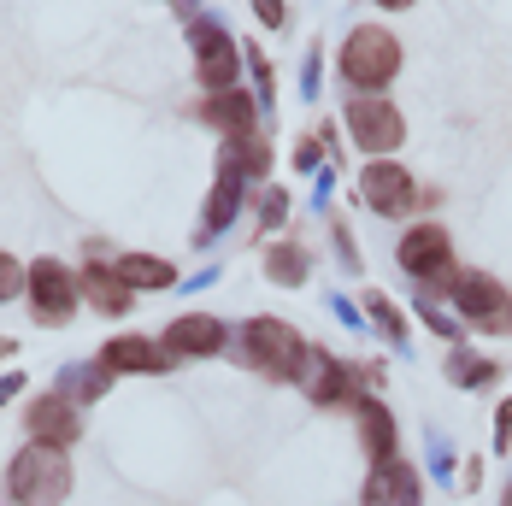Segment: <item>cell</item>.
<instances>
[{"label": "cell", "instance_id": "cell-1", "mask_svg": "<svg viewBox=\"0 0 512 506\" xmlns=\"http://www.w3.org/2000/svg\"><path fill=\"white\" fill-rule=\"evenodd\" d=\"M336 71H342V83H354L359 95H383L401 77V42H395V30H383V24L348 30V42L336 53Z\"/></svg>", "mask_w": 512, "mask_h": 506}, {"label": "cell", "instance_id": "cell-2", "mask_svg": "<svg viewBox=\"0 0 512 506\" xmlns=\"http://www.w3.org/2000/svg\"><path fill=\"white\" fill-rule=\"evenodd\" d=\"M242 359L254 365L259 377H271V383H295V371L307 359V342L283 318H248L242 324Z\"/></svg>", "mask_w": 512, "mask_h": 506}, {"label": "cell", "instance_id": "cell-3", "mask_svg": "<svg viewBox=\"0 0 512 506\" xmlns=\"http://www.w3.org/2000/svg\"><path fill=\"white\" fill-rule=\"evenodd\" d=\"M6 495L18 506H53L71 495V459L59 448H24V454L6 465Z\"/></svg>", "mask_w": 512, "mask_h": 506}, {"label": "cell", "instance_id": "cell-4", "mask_svg": "<svg viewBox=\"0 0 512 506\" xmlns=\"http://www.w3.org/2000/svg\"><path fill=\"white\" fill-rule=\"evenodd\" d=\"M448 295H454V306H460V318L471 330H483V336H507L512 330V289H501L495 277H483V271H454Z\"/></svg>", "mask_w": 512, "mask_h": 506}, {"label": "cell", "instance_id": "cell-5", "mask_svg": "<svg viewBox=\"0 0 512 506\" xmlns=\"http://www.w3.org/2000/svg\"><path fill=\"white\" fill-rule=\"evenodd\" d=\"M195 30V77H201L206 95H224V89H236V71H242V53H236V36L230 30H218L212 18H201V12H183Z\"/></svg>", "mask_w": 512, "mask_h": 506}, {"label": "cell", "instance_id": "cell-6", "mask_svg": "<svg viewBox=\"0 0 512 506\" xmlns=\"http://www.w3.org/2000/svg\"><path fill=\"white\" fill-rule=\"evenodd\" d=\"M24 289H30V306H36V324L65 330V324L77 318V277H71L59 259H36V265H24Z\"/></svg>", "mask_w": 512, "mask_h": 506}, {"label": "cell", "instance_id": "cell-7", "mask_svg": "<svg viewBox=\"0 0 512 506\" xmlns=\"http://www.w3.org/2000/svg\"><path fill=\"white\" fill-rule=\"evenodd\" d=\"M348 136H354L371 159H389V153L407 142V118L383 101V95H359V101L348 106Z\"/></svg>", "mask_w": 512, "mask_h": 506}, {"label": "cell", "instance_id": "cell-8", "mask_svg": "<svg viewBox=\"0 0 512 506\" xmlns=\"http://www.w3.org/2000/svg\"><path fill=\"white\" fill-rule=\"evenodd\" d=\"M401 271L418 277V283H454V242L442 224H412L401 236Z\"/></svg>", "mask_w": 512, "mask_h": 506}, {"label": "cell", "instance_id": "cell-9", "mask_svg": "<svg viewBox=\"0 0 512 506\" xmlns=\"http://www.w3.org/2000/svg\"><path fill=\"white\" fill-rule=\"evenodd\" d=\"M359 195H365V206H377L383 218H407L412 206H418L412 171L395 165V159H371V165L359 171Z\"/></svg>", "mask_w": 512, "mask_h": 506}, {"label": "cell", "instance_id": "cell-10", "mask_svg": "<svg viewBox=\"0 0 512 506\" xmlns=\"http://www.w3.org/2000/svg\"><path fill=\"white\" fill-rule=\"evenodd\" d=\"M295 383L307 389L312 406H354V371H348V359L324 354V348H307L301 359V371H295Z\"/></svg>", "mask_w": 512, "mask_h": 506}, {"label": "cell", "instance_id": "cell-11", "mask_svg": "<svg viewBox=\"0 0 512 506\" xmlns=\"http://www.w3.org/2000/svg\"><path fill=\"white\" fill-rule=\"evenodd\" d=\"M24 430H30L36 448H59L65 454L83 436V418H77V406L65 401V395H42V401L24 406Z\"/></svg>", "mask_w": 512, "mask_h": 506}, {"label": "cell", "instance_id": "cell-12", "mask_svg": "<svg viewBox=\"0 0 512 506\" xmlns=\"http://www.w3.org/2000/svg\"><path fill=\"white\" fill-rule=\"evenodd\" d=\"M224 342H230V330H224L218 318H206V312H183V318H171L165 336H159V348H165L171 359H212Z\"/></svg>", "mask_w": 512, "mask_h": 506}, {"label": "cell", "instance_id": "cell-13", "mask_svg": "<svg viewBox=\"0 0 512 506\" xmlns=\"http://www.w3.org/2000/svg\"><path fill=\"white\" fill-rule=\"evenodd\" d=\"M195 112H201V124H212V130H224L230 142H236V136H259V106L248 101L242 89H224V95H206V101L195 106Z\"/></svg>", "mask_w": 512, "mask_h": 506}, {"label": "cell", "instance_id": "cell-14", "mask_svg": "<svg viewBox=\"0 0 512 506\" xmlns=\"http://www.w3.org/2000/svg\"><path fill=\"white\" fill-rule=\"evenodd\" d=\"M101 365L106 371H148V377H159V371H171V354L154 336H112L101 348Z\"/></svg>", "mask_w": 512, "mask_h": 506}, {"label": "cell", "instance_id": "cell-15", "mask_svg": "<svg viewBox=\"0 0 512 506\" xmlns=\"http://www.w3.org/2000/svg\"><path fill=\"white\" fill-rule=\"evenodd\" d=\"M418 471L407 459H389V465H371V483H365V506H418Z\"/></svg>", "mask_w": 512, "mask_h": 506}, {"label": "cell", "instance_id": "cell-16", "mask_svg": "<svg viewBox=\"0 0 512 506\" xmlns=\"http://www.w3.org/2000/svg\"><path fill=\"white\" fill-rule=\"evenodd\" d=\"M77 301H89L101 318H118V312H130V289L118 283L112 265H83V277H77Z\"/></svg>", "mask_w": 512, "mask_h": 506}, {"label": "cell", "instance_id": "cell-17", "mask_svg": "<svg viewBox=\"0 0 512 506\" xmlns=\"http://www.w3.org/2000/svg\"><path fill=\"white\" fill-rule=\"evenodd\" d=\"M354 412H359V442H365L371 465H389L395 459V418H389V406L354 401Z\"/></svg>", "mask_w": 512, "mask_h": 506}, {"label": "cell", "instance_id": "cell-18", "mask_svg": "<svg viewBox=\"0 0 512 506\" xmlns=\"http://www.w3.org/2000/svg\"><path fill=\"white\" fill-rule=\"evenodd\" d=\"M112 271H118V283H124L130 295H136V289H171V283H177V265H165L159 253H124Z\"/></svg>", "mask_w": 512, "mask_h": 506}, {"label": "cell", "instance_id": "cell-19", "mask_svg": "<svg viewBox=\"0 0 512 506\" xmlns=\"http://www.w3.org/2000/svg\"><path fill=\"white\" fill-rule=\"evenodd\" d=\"M218 171H230V177H265V171H271V148H265V136H236V142H224Z\"/></svg>", "mask_w": 512, "mask_h": 506}, {"label": "cell", "instance_id": "cell-20", "mask_svg": "<svg viewBox=\"0 0 512 506\" xmlns=\"http://www.w3.org/2000/svg\"><path fill=\"white\" fill-rule=\"evenodd\" d=\"M265 283H277V289H301V283H307V253L295 248V242L271 248L265 253Z\"/></svg>", "mask_w": 512, "mask_h": 506}, {"label": "cell", "instance_id": "cell-21", "mask_svg": "<svg viewBox=\"0 0 512 506\" xmlns=\"http://www.w3.org/2000/svg\"><path fill=\"white\" fill-rule=\"evenodd\" d=\"M236 206H242V177L218 171V183H212V195H206V230H224V224L236 218Z\"/></svg>", "mask_w": 512, "mask_h": 506}, {"label": "cell", "instance_id": "cell-22", "mask_svg": "<svg viewBox=\"0 0 512 506\" xmlns=\"http://www.w3.org/2000/svg\"><path fill=\"white\" fill-rule=\"evenodd\" d=\"M501 377V365L483 354H465V348H454L448 354V383H460V389H477V383H495Z\"/></svg>", "mask_w": 512, "mask_h": 506}, {"label": "cell", "instance_id": "cell-23", "mask_svg": "<svg viewBox=\"0 0 512 506\" xmlns=\"http://www.w3.org/2000/svg\"><path fill=\"white\" fill-rule=\"evenodd\" d=\"M106 383H112V371L106 365H77V371H65V383H59V395L71 401V395H106Z\"/></svg>", "mask_w": 512, "mask_h": 506}, {"label": "cell", "instance_id": "cell-24", "mask_svg": "<svg viewBox=\"0 0 512 506\" xmlns=\"http://www.w3.org/2000/svg\"><path fill=\"white\" fill-rule=\"evenodd\" d=\"M365 312L383 324V336H389V342H401V336H407V324H401V312H395L389 295H377V289H371V295H365Z\"/></svg>", "mask_w": 512, "mask_h": 506}, {"label": "cell", "instance_id": "cell-25", "mask_svg": "<svg viewBox=\"0 0 512 506\" xmlns=\"http://www.w3.org/2000/svg\"><path fill=\"white\" fill-rule=\"evenodd\" d=\"M283 218H289V195H283V189H265V195H259V224L271 230V224H283Z\"/></svg>", "mask_w": 512, "mask_h": 506}, {"label": "cell", "instance_id": "cell-26", "mask_svg": "<svg viewBox=\"0 0 512 506\" xmlns=\"http://www.w3.org/2000/svg\"><path fill=\"white\" fill-rule=\"evenodd\" d=\"M18 289H24V265H18V259H12V253L0 248V301H12V295H18Z\"/></svg>", "mask_w": 512, "mask_h": 506}, {"label": "cell", "instance_id": "cell-27", "mask_svg": "<svg viewBox=\"0 0 512 506\" xmlns=\"http://www.w3.org/2000/svg\"><path fill=\"white\" fill-rule=\"evenodd\" d=\"M495 448H501V454H512V395L501 401V412H495Z\"/></svg>", "mask_w": 512, "mask_h": 506}, {"label": "cell", "instance_id": "cell-28", "mask_svg": "<svg viewBox=\"0 0 512 506\" xmlns=\"http://www.w3.org/2000/svg\"><path fill=\"white\" fill-rule=\"evenodd\" d=\"M259 18H265V24H289V6H271V0H259Z\"/></svg>", "mask_w": 512, "mask_h": 506}, {"label": "cell", "instance_id": "cell-29", "mask_svg": "<svg viewBox=\"0 0 512 506\" xmlns=\"http://www.w3.org/2000/svg\"><path fill=\"white\" fill-rule=\"evenodd\" d=\"M295 165H318V142H301L295 148Z\"/></svg>", "mask_w": 512, "mask_h": 506}, {"label": "cell", "instance_id": "cell-30", "mask_svg": "<svg viewBox=\"0 0 512 506\" xmlns=\"http://www.w3.org/2000/svg\"><path fill=\"white\" fill-rule=\"evenodd\" d=\"M12 395H18V377H6V383H0V401H12Z\"/></svg>", "mask_w": 512, "mask_h": 506}, {"label": "cell", "instance_id": "cell-31", "mask_svg": "<svg viewBox=\"0 0 512 506\" xmlns=\"http://www.w3.org/2000/svg\"><path fill=\"white\" fill-rule=\"evenodd\" d=\"M0 354H12V342H6V336H0Z\"/></svg>", "mask_w": 512, "mask_h": 506}, {"label": "cell", "instance_id": "cell-32", "mask_svg": "<svg viewBox=\"0 0 512 506\" xmlns=\"http://www.w3.org/2000/svg\"><path fill=\"white\" fill-rule=\"evenodd\" d=\"M507 506H512V489H507Z\"/></svg>", "mask_w": 512, "mask_h": 506}]
</instances>
